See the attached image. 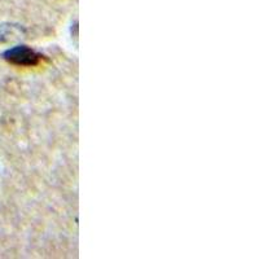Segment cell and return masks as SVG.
Instances as JSON below:
<instances>
[{"label": "cell", "instance_id": "1", "mask_svg": "<svg viewBox=\"0 0 259 259\" xmlns=\"http://www.w3.org/2000/svg\"><path fill=\"white\" fill-rule=\"evenodd\" d=\"M38 55L34 51L29 50L25 46H18V47L11 48L4 53V59L7 61L12 62V64L17 65H29L35 64L38 60Z\"/></svg>", "mask_w": 259, "mask_h": 259}]
</instances>
